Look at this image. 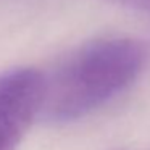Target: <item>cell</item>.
<instances>
[{"mask_svg": "<svg viewBox=\"0 0 150 150\" xmlns=\"http://www.w3.org/2000/svg\"><path fill=\"white\" fill-rule=\"evenodd\" d=\"M145 60V45L132 37L113 36L87 42L45 86L44 105L49 116L71 121L100 108L136 81Z\"/></svg>", "mask_w": 150, "mask_h": 150, "instance_id": "cell-1", "label": "cell"}, {"mask_svg": "<svg viewBox=\"0 0 150 150\" xmlns=\"http://www.w3.org/2000/svg\"><path fill=\"white\" fill-rule=\"evenodd\" d=\"M116 150H132V149H116Z\"/></svg>", "mask_w": 150, "mask_h": 150, "instance_id": "cell-4", "label": "cell"}, {"mask_svg": "<svg viewBox=\"0 0 150 150\" xmlns=\"http://www.w3.org/2000/svg\"><path fill=\"white\" fill-rule=\"evenodd\" d=\"M45 79L23 68L0 76V150H11L44 105Z\"/></svg>", "mask_w": 150, "mask_h": 150, "instance_id": "cell-2", "label": "cell"}, {"mask_svg": "<svg viewBox=\"0 0 150 150\" xmlns=\"http://www.w3.org/2000/svg\"><path fill=\"white\" fill-rule=\"evenodd\" d=\"M113 2H116L120 5H124V7L136 8V10L150 13V0H113Z\"/></svg>", "mask_w": 150, "mask_h": 150, "instance_id": "cell-3", "label": "cell"}]
</instances>
